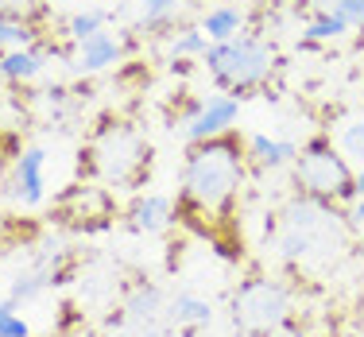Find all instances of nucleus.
I'll return each instance as SVG.
<instances>
[{
    "mask_svg": "<svg viewBox=\"0 0 364 337\" xmlns=\"http://www.w3.org/2000/svg\"><path fill=\"white\" fill-rule=\"evenodd\" d=\"M8 310H16V302L12 299H0V314H8Z\"/></svg>",
    "mask_w": 364,
    "mask_h": 337,
    "instance_id": "30",
    "label": "nucleus"
},
{
    "mask_svg": "<svg viewBox=\"0 0 364 337\" xmlns=\"http://www.w3.org/2000/svg\"><path fill=\"white\" fill-rule=\"evenodd\" d=\"M353 232L345 225V213L333 202L322 198L299 194L283 205L279 213V237L275 248L291 267H310V272H322L337 260V256L349 248Z\"/></svg>",
    "mask_w": 364,
    "mask_h": 337,
    "instance_id": "2",
    "label": "nucleus"
},
{
    "mask_svg": "<svg viewBox=\"0 0 364 337\" xmlns=\"http://www.w3.org/2000/svg\"><path fill=\"white\" fill-rule=\"evenodd\" d=\"M178 221V205L171 202L167 194H144V198H136L132 205L124 210V225L132 232H163V229H171V225Z\"/></svg>",
    "mask_w": 364,
    "mask_h": 337,
    "instance_id": "10",
    "label": "nucleus"
},
{
    "mask_svg": "<svg viewBox=\"0 0 364 337\" xmlns=\"http://www.w3.org/2000/svg\"><path fill=\"white\" fill-rule=\"evenodd\" d=\"M47 287H50V279L39 272V267H31V272H23V275H16V279H12V287H8V299L20 306V302H28V299H39Z\"/></svg>",
    "mask_w": 364,
    "mask_h": 337,
    "instance_id": "22",
    "label": "nucleus"
},
{
    "mask_svg": "<svg viewBox=\"0 0 364 337\" xmlns=\"http://www.w3.org/2000/svg\"><path fill=\"white\" fill-rule=\"evenodd\" d=\"M357 198H364V167L357 171Z\"/></svg>",
    "mask_w": 364,
    "mask_h": 337,
    "instance_id": "29",
    "label": "nucleus"
},
{
    "mask_svg": "<svg viewBox=\"0 0 364 337\" xmlns=\"http://www.w3.org/2000/svg\"><path fill=\"white\" fill-rule=\"evenodd\" d=\"M345 31H353V28H349V23H345L337 12H314V16H310V23L302 28V47L333 43V39H341Z\"/></svg>",
    "mask_w": 364,
    "mask_h": 337,
    "instance_id": "17",
    "label": "nucleus"
},
{
    "mask_svg": "<svg viewBox=\"0 0 364 337\" xmlns=\"http://www.w3.org/2000/svg\"><path fill=\"white\" fill-rule=\"evenodd\" d=\"M205 47H210V39H205L202 28H178L175 36L167 39V55L175 58V63H186V58H202Z\"/></svg>",
    "mask_w": 364,
    "mask_h": 337,
    "instance_id": "19",
    "label": "nucleus"
},
{
    "mask_svg": "<svg viewBox=\"0 0 364 337\" xmlns=\"http://www.w3.org/2000/svg\"><path fill=\"white\" fill-rule=\"evenodd\" d=\"M245 178L248 155L237 132H221L190 144L186 159H182V190L175 198L178 221L210 237L213 245H225L221 229L232 225V210H237V198L245 190Z\"/></svg>",
    "mask_w": 364,
    "mask_h": 337,
    "instance_id": "1",
    "label": "nucleus"
},
{
    "mask_svg": "<svg viewBox=\"0 0 364 337\" xmlns=\"http://www.w3.org/2000/svg\"><path fill=\"white\" fill-rule=\"evenodd\" d=\"M182 0H136V23L140 31H163L178 16Z\"/></svg>",
    "mask_w": 364,
    "mask_h": 337,
    "instance_id": "18",
    "label": "nucleus"
},
{
    "mask_svg": "<svg viewBox=\"0 0 364 337\" xmlns=\"http://www.w3.org/2000/svg\"><path fill=\"white\" fill-rule=\"evenodd\" d=\"M47 151L43 148H28L16 155V167H12V190L23 205H39L43 194H47Z\"/></svg>",
    "mask_w": 364,
    "mask_h": 337,
    "instance_id": "11",
    "label": "nucleus"
},
{
    "mask_svg": "<svg viewBox=\"0 0 364 337\" xmlns=\"http://www.w3.org/2000/svg\"><path fill=\"white\" fill-rule=\"evenodd\" d=\"M299 8H314V12H333L337 0H299Z\"/></svg>",
    "mask_w": 364,
    "mask_h": 337,
    "instance_id": "28",
    "label": "nucleus"
},
{
    "mask_svg": "<svg viewBox=\"0 0 364 337\" xmlns=\"http://www.w3.org/2000/svg\"><path fill=\"white\" fill-rule=\"evenodd\" d=\"M0 337H31V326L20 318V310L0 314Z\"/></svg>",
    "mask_w": 364,
    "mask_h": 337,
    "instance_id": "24",
    "label": "nucleus"
},
{
    "mask_svg": "<svg viewBox=\"0 0 364 337\" xmlns=\"http://www.w3.org/2000/svg\"><path fill=\"white\" fill-rule=\"evenodd\" d=\"M333 12L341 16L349 28H364V0H337Z\"/></svg>",
    "mask_w": 364,
    "mask_h": 337,
    "instance_id": "26",
    "label": "nucleus"
},
{
    "mask_svg": "<svg viewBox=\"0 0 364 337\" xmlns=\"http://www.w3.org/2000/svg\"><path fill=\"white\" fill-rule=\"evenodd\" d=\"M341 155L345 159L364 163V120H353V124L341 132Z\"/></svg>",
    "mask_w": 364,
    "mask_h": 337,
    "instance_id": "23",
    "label": "nucleus"
},
{
    "mask_svg": "<svg viewBox=\"0 0 364 337\" xmlns=\"http://www.w3.org/2000/svg\"><path fill=\"white\" fill-rule=\"evenodd\" d=\"M202 31L210 43L237 39V36H245V12H240L237 4H218L202 16Z\"/></svg>",
    "mask_w": 364,
    "mask_h": 337,
    "instance_id": "15",
    "label": "nucleus"
},
{
    "mask_svg": "<svg viewBox=\"0 0 364 337\" xmlns=\"http://www.w3.org/2000/svg\"><path fill=\"white\" fill-rule=\"evenodd\" d=\"M213 306L198 295H175L167 302V322L171 326H210Z\"/></svg>",
    "mask_w": 364,
    "mask_h": 337,
    "instance_id": "16",
    "label": "nucleus"
},
{
    "mask_svg": "<svg viewBox=\"0 0 364 337\" xmlns=\"http://www.w3.org/2000/svg\"><path fill=\"white\" fill-rule=\"evenodd\" d=\"M245 155H248V167L252 171H279V167H291L294 159H299V144L291 140H279V136H248L245 140Z\"/></svg>",
    "mask_w": 364,
    "mask_h": 337,
    "instance_id": "12",
    "label": "nucleus"
},
{
    "mask_svg": "<svg viewBox=\"0 0 364 337\" xmlns=\"http://www.w3.org/2000/svg\"><path fill=\"white\" fill-rule=\"evenodd\" d=\"M0 16L31 23V16H36V0H0Z\"/></svg>",
    "mask_w": 364,
    "mask_h": 337,
    "instance_id": "25",
    "label": "nucleus"
},
{
    "mask_svg": "<svg viewBox=\"0 0 364 337\" xmlns=\"http://www.w3.org/2000/svg\"><path fill=\"white\" fill-rule=\"evenodd\" d=\"M120 55H124V43H120V36H112V31H97V36L74 43L70 70L74 74H101V70H109V66H117Z\"/></svg>",
    "mask_w": 364,
    "mask_h": 337,
    "instance_id": "9",
    "label": "nucleus"
},
{
    "mask_svg": "<svg viewBox=\"0 0 364 337\" xmlns=\"http://www.w3.org/2000/svg\"><path fill=\"white\" fill-rule=\"evenodd\" d=\"M105 20L109 16L101 12V8H85V12H74L70 20H66V36H70L74 43L97 36V31H105Z\"/></svg>",
    "mask_w": 364,
    "mask_h": 337,
    "instance_id": "21",
    "label": "nucleus"
},
{
    "mask_svg": "<svg viewBox=\"0 0 364 337\" xmlns=\"http://www.w3.org/2000/svg\"><path fill=\"white\" fill-rule=\"evenodd\" d=\"M77 171L85 183H101L109 190H140L151 175V140L132 120H105L82 144Z\"/></svg>",
    "mask_w": 364,
    "mask_h": 337,
    "instance_id": "3",
    "label": "nucleus"
},
{
    "mask_svg": "<svg viewBox=\"0 0 364 337\" xmlns=\"http://www.w3.org/2000/svg\"><path fill=\"white\" fill-rule=\"evenodd\" d=\"M237 117H240L237 93H210V97H202V109L182 124V136H186V144H198V140H210V136L232 132Z\"/></svg>",
    "mask_w": 364,
    "mask_h": 337,
    "instance_id": "8",
    "label": "nucleus"
},
{
    "mask_svg": "<svg viewBox=\"0 0 364 337\" xmlns=\"http://www.w3.org/2000/svg\"><path fill=\"white\" fill-rule=\"evenodd\" d=\"M55 221L66 225V229H82V232H97L109 229L112 221L120 218L117 202H112V190L101 183H77L66 186L55 202Z\"/></svg>",
    "mask_w": 364,
    "mask_h": 337,
    "instance_id": "7",
    "label": "nucleus"
},
{
    "mask_svg": "<svg viewBox=\"0 0 364 337\" xmlns=\"http://www.w3.org/2000/svg\"><path fill=\"white\" fill-rule=\"evenodd\" d=\"M159 314H167L163 291L155 287V283H147V279H136L132 287H128V295H124V318L136 322V326H151Z\"/></svg>",
    "mask_w": 364,
    "mask_h": 337,
    "instance_id": "13",
    "label": "nucleus"
},
{
    "mask_svg": "<svg viewBox=\"0 0 364 337\" xmlns=\"http://www.w3.org/2000/svg\"><path fill=\"white\" fill-rule=\"evenodd\" d=\"M202 66L225 93H248L264 85L275 74V50L259 36H237L225 43H210L202 55Z\"/></svg>",
    "mask_w": 364,
    "mask_h": 337,
    "instance_id": "5",
    "label": "nucleus"
},
{
    "mask_svg": "<svg viewBox=\"0 0 364 337\" xmlns=\"http://www.w3.org/2000/svg\"><path fill=\"white\" fill-rule=\"evenodd\" d=\"M345 225H349L353 240H364V198L349 202V210H345Z\"/></svg>",
    "mask_w": 364,
    "mask_h": 337,
    "instance_id": "27",
    "label": "nucleus"
},
{
    "mask_svg": "<svg viewBox=\"0 0 364 337\" xmlns=\"http://www.w3.org/2000/svg\"><path fill=\"white\" fill-rule=\"evenodd\" d=\"M229 310H232V326L245 337H272L291 322L294 299L283 279L248 275V279L237 283V291L229 299Z\"/></svg>",
    "mask_w": 364,
    "mask_h": 337,
    "instance_id": "6",
    "label": "nucleus"
},
{
    "mask_svg": "<svg viewBox=\"0 0 364 337\" xmlns=\"http://www.w3.org/2000/svg\"><path fill=\"white\" fill-rule=\"evenodd\" d=\"M43 66H47V55L39 47H20L0 55V77L4 82H31V77L43 74Z\"/></svg>",
    "mask_w": 364,
    "mask_h": 337,
    "instance_id": "14",
    "label": "nucleus"
},
{
    "mask_svg": "<svg viewBox=\"0 0 364 337\" xmlns=\"http://www.w3.org/2000/svg\"><path fill=\"white\" fill-rule=\"evenodd\" d=\"M36 39H39V31L28 20H8V16H0V47L20 50V47H36Z\"/></svg>",
    "mask_w": 364,
    "mask_h": 337,
    "instance_id": "20",
    "label": "nucleus"
},
{
    "mask_svg": "<svg viewBox=\"0 0 364 337\" xmlns=\"http://www.w3.org/2000/svg\"><path fill=\"white\" fill-rule=\"evenodd\" d=\"M291 178L299 186V194L322 198V202L333 205L357 202V171L326 136H310L299 148V159L291 163Z\"/></svg>",
    "mask_w": 364,
    "mask_h": 337,
    "instance_id": "4",
    "label": "nucleus"
}]
</instances>
